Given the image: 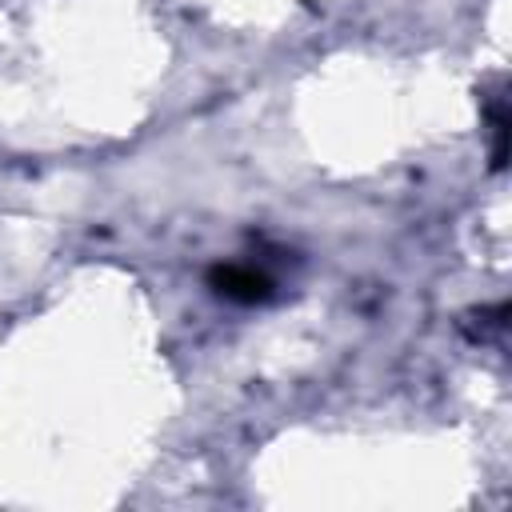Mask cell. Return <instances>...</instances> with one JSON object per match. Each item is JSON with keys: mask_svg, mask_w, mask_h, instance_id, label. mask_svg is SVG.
I'll return each instance as SVG.
<instances>
[{"mask_svg": "<svg viewBox=\"0 0 512 512\" xmlns=\"http://www.w3.org/2000/svg\"><path fill=\"white\" fill-rule=\"evenodd\" d=\"M212 280H216L220 292L232 296V300H264L268 288H272V280L260 276V272H252V268H220Z\"/></svg>", "mask_w": 512, "mask_h": 512, "instance_id": "6da1fadb", "label": "cell"}]
</instances>
